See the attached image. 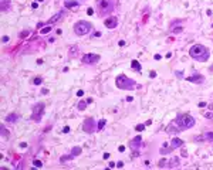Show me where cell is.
<instances>
[{"instance_id":"13","label":"cell","mask_w":213,"mask_h":170,"mask_svg":"<svg viewBox=\"0 0 213 170\" xmlns=\"http://www.w3.org/2000/svg\"><path fill=\"white\" fill-rule=\"evenodd\" d=\"M170 146H172L173 149L182 148V146H183V140H182V139H179V138H173V139L170 140Z\"/></svg>"},{"instance_id":"35","label":"cell","mask_w":213,"mask_h":170,"mask_svg":"<svg viewBox=\"0 0 213 170\" xmlns=\"http://www.w3.org/2000/svg\"><path fill=\"white\" fill-rule=\"evenodd\" d=\"M27 35H29V31H23L22 34H19V37H20V38H24V37H27Z\"/></svg>"},{"instance_id":"21","label":"cell","mask_w":213,"mask_h":170,"mask_svg":"<svg viewBox=\"0 0 213 170\" xmlns=\"http://www.w3.org/2000/svg\"><path fill=\"white\" fill-rule=\"evenodd\" d=\"M9 9H10V3H7L6 0H2V11H3V13H6Z\"/></svg>"},{"instance_id":"47","label":"cell","mask_w":213,"mask_h":170,"mask_svg":"<svg viewBox=\"0 0 213 170\" xmlns=\"http://www.w3.org/2000/svg\"><path fill=\"white\" fill-rule=\"evenodd\" d=\"M118 150H119V152H124V150H125V146H119V148H118Z\"/></svg>"},{"instance_id":"17","label":"cell","mask_w":213,"mask_h":170,"mask_svg":"<svg viewBox=\"0 0 213 170\" xmlns=\"http://www.w3.org/2000/svg\"><path fill=\"white\" fill-rule=\"evenodd\" d=\"M172 150H173V148H172V146H168V143H163L159 152H161V155H168V153H170Z\"/></svg>"},{"instance_id":"12","label":"cell","mask_w":213,"mask_h":170,"mask_svg":"<svg viewBox=\"0 0 213 170\" xmlns=\"http://www.w3.org/2000/svg\"><path fill=\"white\" fill-rule=\"evenodd\" d=\"M141 143H142V138L141 136H135L134 139L131 140V148L132 150H138L141 148Z\"/></svg>"},{"instance_id":"1","label":"cell","mask_w":213,"mask_h":170,"mask_svg":"<svg viewBox=\"0 0 213 170\" xmlns=\"http://www.w3.org/2000/svg\"><path fill=\"white\" fill-rule=\"evenodd\" d=\"M189 54H190V57L193 60H196V61H199V62L207 61L209 55H210L209 50L204 47V45H202V44H195V45L190 48Z\"/></svg>"},{"instance_id":"31","label":"cell","mask_w":213,"mask_h":170,"mask_svg":"<svg viewBox=\"0 0 213 170\" xmlns=\"http://www.w3.org/2000/svg\"><path fill=\"white\" fill-rule=\"evenodd\" d=\"M2 136H3V138H7V136H9V132L6 131L5 126H2Z\"/></svg>"},{"instance_id":"29","label":"cell","mask_w":213,"mask_h":170,"mask_svg":"<svg viewBox=\"0 0 213 170\" xmlns=\"http://www.w3.org/2000/svg\"><path fill=\"white\" fill-rule=\"evenodd\" d=\"M170 30H172V33H173V34H179V33H182V27H176V28H170Z\"/></svg>"},{"instance_id":"6","label":"cell","mask_w":213,"mask_h":170,"mask_svg":"<svg viewBox=\"0 0 213 170\" xmlns=\"http://www.w3.org/2000/svg\"><path fill=\"white\" fill-rule=\"evenodd\" d=\"M81 61H83L84 64H88V65H91V64H97V62L100 61V55H98V54L88 52V54H84V55H83Z\"/></svg>"},{"instance_id":"28","label":"cell","mask_w":213,"mask_h":170,"mask_svg":"<svg viewBox=\"0 0 213 170\" xmlns=\"http://www.w3.org/2000/svg\"><path fill=\"white\" fill-rule=\"evenodd\" d=\"M145 126H146V125H144V123H141V125H136V126H135V131H136V132L144 131V129H145Z\"/></svg>"},{"instance_id":"25","label":"cell","mask_w":213,"mask_h":170,"mask_svg":"<svg viewBox=\"0 0 213 170\" xmlns=\"http://www.w3.org/2000/svg\"><path fill=\"white\" fill-rule=\"evenodd\" d=\"M105 123H107V121H105V119H101L100 122L97 123V129H98V131H101V129L105 126Z\"/></svg>"},{"instance_id":"7","label":"cell","mask_w":213,"mask_h":170,"mask_svg":"<svg viewBox=\"0 0 213 170\" xmlns=\"http://www.w3.org/2000/svg\"><path fill=\"white\" fill-rule=\"evenodd\" d=\"M83 129H84V132H87V133H94V131L97 129L95 121L92 118H87L83 123Z\"/></svg>"},{"instance_id":"27","label":"cell","mask_w":213,"mask_h":170,"mask_svg":"<svg viewBox=\"0 0 213 170\" xmlns=\"http://www.w3.org/2000/svg\"><path fill=\"white\" fill-rule=\"evenodd\" d=\"M75 52H78V48H77V45H73V47L70 48V57H73Z\"/></svg>"},{"instance_id":"37","label":"cell","mask_w":213,"mask_h":170,"mask_svg":"<svg viewBox=\"0 0 213 170\" xmlns=\"http://www.w3.org/2000/svg\"><path fill=\"white\" fill-rule=\"evenodd\" d=\"M2 41H3V43H7V41H9V37H7V35H3V37H2Z\"/></svg>"},{"instance_id":"18","label":"cell","mask_w":213,"mask_h":170,"mask_svg":"<svg viewBox=\"0 0 213 170\" xmlns=\"http://www.w3.org/2000/svg\"><path fill=\"white\" fill-rule=\"evenodd\" d=\"M131 67H132V70H135L136 72H141V64H139L136 60H134V61L131 62Z\"/></svg>"},{"instance_id":"39","label":"cell","mask_w":213,"mask_h":170,"mask_svg":"<svg viewBox=\"0 0 213 170\" xmlns=\"http://www.w3.org/2000/svg\"><path fill=\"white\" fill-rule=\"evenodd\" d=\"M41 94L47 95V94H48V89H47V88H43V89H41Z\"/></svg>"},{"instance_id":"51","label":"cell","mask_w":213,"mask_h":170,"mask_svg":"<svg viewBox=\"0 0 213 170\" xmlns=\"http://www.w3.org/2000/svg\"><path fill=\"white\" fill-rule=\"evenodd\" d=\"M36 1H37V3H41V1H44V0H36Z\"/></svg>"},{"instance_id":"50","label":"cell","mask_w":213,"mask_h":170,"mask_svg":"<svg viewBox=\"0 0 213 170\" xmlns=\"http://www.w3.org/2000/svg\"><path fill=\"white\" fill-rule=\"evenodd\" d=\"M209 71H210V72H213V65H210V68H209Z\"/></svg>"},{"instance_id":"22","label":"cell","mask_w":213,"mask_h":170,"mask_svg":"<svg viewBox=\"0 0 213 170\" xmlns=\"http://www.w3.org/2000/svg\"><path fill=\"white\" fill-rule=\"evenodd\" d=\"M81 152H83V149L80 148V146H75V148H73V150H71V155H73V156H78V155H81Z\"/></svg>"},{"instance_id":"42","label":"cell","mask_w":213,"mask_h":170,"mask_svg":"<svg viewBox=\"0 0 213 170\" xmlns=\"http://www.w3.org/2000/svg\"><path fill=\"white\" fill-rule=\"evenodd\" d=\"M77 95H78V96H83V95H84V91H81V89H80V91H77Z\"/></svg>"},{"instance_id":"15","label":"cell","mask_w":213,"mask_h":170,"mask_svg":"<svg viewBox=\"0 0 213 170\" xmlns=\"http://www.w3.org/2000/svg\"><path fill=\"white\" fill-rule=\"evenodd\" d=\"M19 119V115L17 113H9L7 116H6V122L7 123H16Z\"/></svg>"},{"instance_id":"45","label":"cell","mask_w":213,"mask_h":170,"mask_svg":"<svg viewBox=\"0 0 213 170\" xmlns=\"http://www.w3.org/2000/svg\"><path fill=\"white\" fill-rule=\"evenodd\" d=\"M197 105H199L200 108H203V106H206V102H199Z\"/></svg>"},{"instance_id":"11","label":"cell","mask_w":213,"mask_h":170,"mask_svg":"<svg viewBox=\"0 0 213 170\" xmlns=\"http://www.w3.org/2000/svg\"><path fill=\"white\" fill-rule=\"evenodd\" d=\"M64 17V10H60V11H57L54 16H53L50 20H48V24H54V23H58L61 18Z\"/></svg>"},{"instance_id":"40","label":"cell","mask_w":213,"mask_h":170,"mask_svg":"<svg viewBox=\"0 0 213 170\" xmlns=\"http://www.w3.org/2000/svg\"><path fill=\"white\" fill-rule=\"evenodd\" d=\"M118 45H119V47H124V45H125V41H124V40H121V41L118 43Z\"/></svg>"},{"instance_id":"44","label":"cell","mask_w":213,"mask_h":170,"mask_svg":"<svg viewBox=\"0 0 213 170\" xmlns=\"http://www.w3.org/2000/svg\"><path fill=\"white\" fill-rule=\"evenodd\" d=\"M175 74L178 75V77H183V72H182V71H180V72H179V71H176V72H175Z\"/></svg>"},{"instance_id":"41","label":"cell","mask_w":213,"mask_h":170,"mask_svg":"<svg viewBox=\"0 0 213 170\" xmlns=\"http://www.w3.org/2000/svg\"><path fill=\"white\" fill-rule=\"evenodd\" d=\"M63 132H64V133H67V132H70V128H68V126L63 128Z\"/></svg>"},{"instance_id":"30","label":"cell","mask_w":213,"mask_h":170,"mask_svg":"<svg viewBox=\"0 0 213 170\" xmlns=\"http://www.w3.org/2000/svg\"><path fill=\"white\" fill-rule=\"evenodd\" d=\"M41 82H43V79L40 78V77H37V78H34V79H33V84H34V85H40Z\"/></svg>"},{"instance_id":"19","label":"cell","mask_w":213,"mask_h":170,"mask_svg":"<svg viewBox=\"0 0 213 170\" xmlns=\"http://www.w3.org/2000/svg\"><path fill=\"white\" fill-rule=\"evenodd\" d=\"M87 105H88V101H80L78 105H77V109L78 111H84V109L87 108Z\"/></svg>"},{"instance_id":"49","label":"cell","mask_w":213,"mask_h":170,"mask_svg":"<svg viewBox=\"0 0 213 170\" xmlns=\"http://www.w3.org/2000/svg\"><path fill=\"white\" fill-rule=\"evenodd\" d=\"M31 7H33V9H37V1H34V3L31 4Z\"/></svg>"},{"instance_id":"46","label":"cell","mask_w":213,"mask_h":170,"mask_svg":"<svg viewBox=\"0 0 213 170\" xmlns=\"http://www.w3.org/2000/svg\"><path fill=\"white\" fill-rule=\"evenodd\" d=\"M20 148H23V149H24V148H27V143H26V142H23V143H20Z\"/></svg>"},{"instance_id":"23","label":"cell","mask_w":213,"mask_h":170,"mask_svg":"<svg viewBox=\"0 0 213 170\" xmlns=\"http://www.w3.org/2000/svg\"><path fill=\"white\" fill-rule=\"evenodd\" d=\"M173 126H175L173 123H172V125H169V126L166 128V132H168V133H176V132H179V131H180V129H175Z\"/></svg>"},{"instance_id":"4","label":"cell","mask_w":213,"mask_h":170,"mask_svg":"<svg viewBox=\"0 0 213 170\" xmlns=\"http://www.w3.org/2000/svg\"><path fill=\"white\" fill-rule=\"evenodd\" d=\"M95 6H97V9H98V14L100 16L109 14L114 10V4L111 0H97Z\"/></svg>"},{"instance_id":"10","label":"cell","mask_w":213,"mask_h":170,"mask_svg":"<svg viewBox=\"0 0 213 170\" xmlns=\"http://www.w3.org/2000/svg\"><path fill=\"white\" fill-rule=\"evenodd\" d=\"M186 81L193 82V84H203L204 82V77L202 74H193V75H189V77L186 78Z\"/></svg>"},{"instance_id":"24","label":"cell","mask_w":213,"mask_h":170,"mask_svg":"<svg viewBox=\"0 0 213 170\" xmlns=\"http://www.w3.org/2000/svg\"><path fill=\"white\" fill-rule=\"evenodd\" d=\"M204 140L213 142V132H206V133H204Z\"/></svg>"},{"instance_id":"8","label":"cell","mask_w":213,"mask_h":170,"mask_svg":"<svg viewBox=\"0 0 213 170\" xmlns=\"http://www.w3.org/2000/svg\"><path fill=\"white\" fill-rule=\"evenodd\" d=\"M43 112H44V104H36L33 106V118H34V121L39 122L41 116H43Z\"/></svg>"},{"instance_id":"2","label":"cell","mask_w":213,"mask_h":170,"mask_svg":"<svg viewBox=\"0 0 213 170\" xmlns=\"http://www.w3.org/2000/svg\"><path fill=\"white\" fill-rule=\"evenodd\" d=\"M175 122L178 123L176 126H178L180 131H185V129H190V128L195 126L196 121H195L193 116L187 115V113H180V115H178V118H176Z\"/></svg>"},{"instance_id":"9","label":"cell","mask_w":213,"mask_h":170,"mask_svg":"<svg viewBox=\"0 0 213 170\" xmlns=\"http://www.w3.org/2000/svg\"><path fill=\"white\" fill-rule=\"evenodd\" d=\"M104 26L107 28H115L118 26V18L115 16H109V17H107L104 20Z\"/></svg>"},{"instance_id":"14","label":"cell","mask_w":213,"mask_h":170,"mask_svg":"<svg viewBox=\"0 0 213 170\" xmlns=\"http://www.w3.org/2000/svg\"><path fill=\"white\" fill-rule=\"evenodd\" d=\"M179 165H180V159H179L178 156H175V157H172V159L169 160L168 167H169V169H173V167H178Z\"/></svg>"},{"instance_id":"5","label":"cell","mask_w":213,"mask_h":170,"mask_svg":"<svg viewBox=\"0 0 213 170\" xmlns=\"http://www.w3.org/2000/svg\"><path fill=\"white\" fill-rule=\"evenodd\" d=\"M92 26L88 21H84V20H80L74 24V33L77 35H85L91 31Z\"/></svg>"},{"instance_id":"48","label":"cell","mask_w":213,"mask_h":170,"mask_svg":"<svg viewBox=\"0 0 213 170\" xmlns=\"http://www.w3.org/2000/svg\"><path fill=\"white\" fill-rule=\"evenodd\" d=\"M122 166H124V163H122V162H118V163H117V167H122Z\"/></svg>"},{"instance_id":"43","label":"cell","mask_w":213,"mask_h":170,"mask_svg":"<svg viewBox=\"0 0 213 170\" xmlns=\"http://www.w3.org/2000/svg\"><path fill=\"white\" fill-rule=\"evenodd\" d=\"M153 58H155V60H161L162 55H159V54H155V57H153Z\"/></svg>"},{"instance_id":"33","label":"cell","mask_w":213,"mask_h":170,"mask_svg":"<svg viewBox=\"0 0 213 170\" xmlns=\"http://www.w3.org/2000/svg\"><path fill=\"white\" fill-rule=\"evenodd\" d=\"M158 166H159V167H163V166H168V163H166V159H162V160L159 162V163H158Z\"/></svg>"},{"instance_id":"20","label":"cell","mask_w":213,"mask_h":170,"mask_svg":"<svg viewBox=\"0 0 213 170\" xmlns=\"http://www.w3.org/2000/svg\"><path fill=\"white\" fill-rule=\"evenodd\" d=\"M73 159H74L73 155H64V156H61L60 162L61 163H65V162H70V160H73Z\"/></svg>"},{"instance_id":"34","label":"cell","mask_w":213,"mask_h":170,"mask_svg":"<svg viewBox=\"0 0 213 170\" xmlns=\"http://www.w3.org/2000/svg\"><path fill=\"white\" fill-rule=\"evenodd\" d=\"M204 118H207V119H213V113L212 112H204Z\"/></svg>"},{"instance_id":"36","label":"cell","mask_w":213,"mask_h":170,"mask_svg":"<svg viewBox=\"0 0 213 170\" xmlns=\"http://www.w3.org/2000/svg\"><path fill=\"white\" fill-rule=\"evenodd\" d=\"M87 14H88V16H92V14H94V10H92L91 7H88V9H87Z\"/></svg>"},{"instance_id":"26","label":"cell","mask_w":213,"mask_h":170,"mask_svg":"<svg viewBox=\"0 0 213 170\" xmlns=\"http://www.w3.org/2000/svg\"><path fill=\"white\" fill-rule=\"evenodd\" d=\"M51 31V26H47V27H43L41 30H40V34H47Z\"/></svg>"},{"instance_id":"38","label":"cell","mask_w":213,"mask_h":170,"mask_svg":"<svg viewBox=\"0 0 213 170\" xmlns=\"http://www.w3.org/2000/svg\"><path fill=\"white\" fill-rule=\"evenodd\" d=\"M101 35H102L101 31H95V33H94V37H101Z\"/></svg>"},{"instance_id":"3","label":"cell","mask_w":213,"mask_h":170,"mask_svg":"<svg viewBox=\"0 0 213 170\" xmlns=\"http://www.w3.org/2000/svg\"><path fill=\"white\" fill-rule=\"evenodd\" d=\"M115 84H117V87L119 88V89H132V88L136 85L134 79L128 78V77L124 75V74L118 75L117 79H115Z\"/></svg>"},{"instance_id":"32","label":"cell","mask_w":213,"mask_h":170,"mask_svg":"<svg viewBox=\"0 0 213 170\" xmlns=\"http://www.w3.org/2000/svg\"><path fill=\"white\" fill-rule=\"evenodd\" d=\"M33 165H34V167H41V166H43V162H40V160H34V162H33Z\"/></svg>"},{"instance_id":"16","label":"cell","mask_w":213,"mask_h":170,"mask_svg":"<svg viewBox=\"0 0 213 170\" xmlns=\"http://www.w3.org/2000/svg\"><path fill=\"white\" fill-rule=\"evenodd\" d=\"M64 6L67 7V9H78V7H80V3L77 1V0H73V1H65Z\"/></svg>"}]
</instances>
